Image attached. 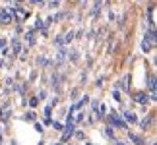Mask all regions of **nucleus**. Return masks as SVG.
Returning a JSON list of instances; mask_svg holds the SVG:
<instances>
[{"label":"nucleus","instance_id":"f257e3e1","mask_svg":"<svg viewBox=\"0 0 157 145\" xmlns=\"http://www.w3.org/2000/svg\"><path fill=\"white\" fill-rule=\"evenodd\" d=\"M12 21H14L12 8H0V25H10Z\"/></svg>","mask_w":157,"mask_h":145},{"label":"nucleus","instance_id":"f03ea898","mask_svg":"<svg viewBox=\"0 0 157 145\" xmlns=\"http://www.w3.org/2000/svg\"><path fill=\"white\" fill-rule=\"evenodd\" d=\"M132 99H134L136 102H140V105H147L149 97H147V93H144V91H138V93H134V95H132Z\"/></svg>","mask_w":157,"mask_h":145},{"label":"nucleus","instance_id":"7ed1b4c3","mask_svg":"<svg viewBox=\"0 0 157 145\" xmlns=\"http://www.w3.org/2000/svg\"><path fill=\"white\" fill-rule=\"evenodd\" d=\"M12 12H14V16H16L20 21H25V17H27V12H25V10H21V8H12Z\"/></svg>","mask_w":157,"mask_h":145},{"label":"nucleus","instance_id":"20e7f679","mask_svg":"<svg viewBox=\"0 0 157 145\" xmlns=\"http://www.w3.org/2000/svg\"><path fill=\"white\" fill-rule=\"evenodd\" d=\"M140 126H142V130L151 128V126H153V114H149V118H144L142 122H140Z\"/></svg>","mask_w":157,"mask_h":145},{"label":"nucleus","instance_id":"39448f33","mask_svg":"<svg viewBox=\"0 0 157 145\" xmlns=\"http://www.w3.org/2000/svg\"><path fill=\"white\" fill-rule=\"evenodd\" d=\"M146 85L149 87V93H151V95H155V91H157V89H155V77H153V76H149L147 80H146Z\"/></svg>","mask_w":157,"mask_h":145},{"label":"nucleus","instance_id":"423d86ee","mask_svg":"<svg viewBox=\"0 0 157 145\" xmlns=\"http://www.w3.org/2000/svg\"><path fill=\"white\" fill-rule=\"evenodd\" d=\"M12 46H14V48H12V52H14V54H21V43H20V39H14V41H12Z\"/></svg>","mask_w":157,"mask_h":145},{"label":"nucleus","instance_id":"0eeeda50","mask_svg":"<svg viewBox=\"0 0 157 145\" xmlns=\"http://www.w3.org/2000/svg\"><path fill=\"white\" fill-rule=\"evenodd\" d=\"M144 39H147L149 43H153V45H155V39H157V35H155V27H149V31L146 33V37H144Z\"/></svg>","mask_w":157,"mask_h":145},{"label":"nucleus","instance_id":"6e6552de","mask_svg":"<svg viewBox=\"0 0 157 145\" xmlns=\"http://www.w3.org/2000/svg\"><path fill=\"white\" fill-rule=\"evenodd\" d=\"M124 118H126V122L128 124H138V116L134 112H124Z\"/></svg>","mask_w":157,"mask_h":145},{"label":"nucleus","instance_id":"1a4fd4ad","mask_svg":"<svg viewBox=\"0 0 157 145\" xmlns=\"http://www.w3.org/2000/svg\"><path fill=\"white\" fill-rule=\"evenodd\" d=\"M153 46H155V45H153V43H149L147 39H144V41H142V50H144V52H151V50H153Z\"/></svg>","mask_w":157,"mask_h":145},{"label":"nucleus","instance_id":"9d476101","mask_svg":"<svg viewBox=\"0 0 157 145\" xmlns=\"http://www.w3.org/2000/svg\"><path fill=\"white\" fill-rule=\"evenodd\" d=\"M64 56H66V46H64V45H60V48H58V56H56V62H58V64H62Z\"/></svg>","mask_w":157,"mask_h":145},{"label":"nucleus","instance_id":"9b49d317","mask_svg":"<svg viewBox=\"0 0 157 145\" xmlns=\"http://www.w3.org/2000/svg\"><path fill=\"white\" fill-rule=\"evenodd\" d=\"M128 136H130V139H132V141H134L136 145H144V143H146V141H142V137H140V136H136V134H132V132H128Z\"/></svg>","mask_w":157,"mask_h":145},{"label":"nucleus","instance_id":"f8f14e48","mask_svg":"<svg viewBox=\"0 0 157 145\" xmlns=\"http://www.w3.org/2000/svg\"><path fill=\"white\" fill-rule=\"evenodd\" d=\"M25 41H27L29 45H33L35 43V31H27L25 33Z\"/></svg>","mask_w":157,"mask_h":145},{"label":"nucleus","instance_id":"ddd939ff","mask_svg":"<svg viewBox=\"0 0 157 145\" xmlns=\"http://www.w3.org/2000/svg\"><path fill=\"white\" fill-rule=\"evenodd\" d=\"M74 37H76V35H74V31H66V35H64V45L66 43H70V41H74Z\"/></svg>","mask_w":157,"mask_h":145},{"label":"nucleus","instance_id":"4468645a","mask_svg":"<svg viewBox=\"0 0 157 145\" xmlns=\"http://www.w3.org/2000/svg\"><path fill=\"white\" fill-rule=\"evenodd\" d=\"M87 102H89V97L86 95V97H83V99H82L80 102H78V105H74V108H82V106H86V105H87Z\"/></svg>","mask_w":157,"mask_h":145},{"label":"nucleus","instance_id":"2eb2a0df","mask_svg":"<svg viewBox=\"0 0 157 145\" xmlns=\"http://www.w3.org/2000/svg\"><path fill=\"white\" fill-rule=\"evenodd\" d=\"M37 105H39V97H31V99H29V106L35 108Z\"/></svg>","mask_w":157,"mask_h":145},{"label":"nucleus","instance_id":"dca6fc26","mask_svg":"<svg viewBox=\"0 0 157 145\" xmlns=\"http://www.w3.org/2000/svg\"><path fill=\"white\" fill-rule=\"evenodd\" d=\"M105 134L111 137V139H114V132H113V126H107V130H105Z\"/></svg>","mask_w":157,"mask_h":145},{"label":"nucleus","instance_id":"f3484780","mask_svg":"<svg viewBox=\"0 0 157 145\" xmlns=\"http://www.w3.org/2000/svg\"><path fill=\"white\" fill-rule=\"evenodd\" d=\"M52 128L60 132V130H62V128H64V124H60V122H56V120H52Z\"/></svg>","mask_w":157,"mask_h":145},{"label":"nucleus","instance_id":"a211bd4d","mask_svg":"<svg viewBox=\"0 0 157 145\" xmlns=\"http://www.w3.org/2000/svg\"><path fill=\"white\" fill-rule=\"evenodd\" d=\"M113 99L117 101V102H120V91H118V89H114V91H113Z\"/></svg>","mask_w":157,"mask_h":145},{"label":"nucleus","instance_id":"6ab92c4d","mask_svg":"<svg viewBox=\"0 0 157 145\" xmlns=\"http://www.w3.org/2000/svg\"><path fill=\"white\" fill-rule=\"evenodd\" d=\"M35 27H37V29H45V23H43V20H41V17L35 21Z\"/></svg>","mask_w":157,"mask_h":145},{"label":"nucleus","instance_id":"aec40b11","mask_svg":"<svg viewBox=\"0 0 157 145\" xmlns=\"http://www.w3.org/2000/svg\"><path fill=\"white\" fill-rule=\"evenodd\" d=\"M68 58L72 60V62H76V60H78V52H76V50H72V52L68 54Z\"/></svg>","mask_w":157,"mask_h":145},{"label":"nucleus","instance_id":"412c9836","mask_svg":"<svg viewBox=\"0 0 157 145\" xmlns=\"http://www.w3.org/2000/svg\"><path fill=\"white\" fill-rule=\"evenodd\" d=\"M124 89L130 91V76H126V80H124Z\"/></svg>","mask_w":157,"mask_h":145},{"label":"nucleus","instance_id":"4be33fe9","mask_svg":"<svg viewBox=\"0 0 157 145\" xmlns=\"http://www.w3.org/2000/svg\"><path fill=\"white\" fill-rule=\"evenodd\" d=\"M72 136H76V139H83V137H86L83 132H76V134H72Z\"/></svg>","mask_w":157,"mask_h":145},{"label":"nucleus","instance_id":"5701e85b","mask_svg":"<svg viewBox=\"0 0 157 145\" xmlns=\"http://www.w3.org/2000/svg\"><path fill=\"white\" fill-rule=\"evenodd\" d=\"M54 43H56L58 46H60V45H64V39H62V35H58V37L54 39Z\"/></svg>","mask_w":157,"mask_h":145},{"label":"nucleus","instance_id":"b1692460","mask_svg":"<svg viewBox=\"0 0 157 145\" xmlns=\"http://www.w3.org/2000/svg\"><path fill=\"white\" fill-rule=\"evenodd\" d=\"M35 118V112H27L25 116H23V120H33Z\"/></svg>","mask_w":157,"mask_h":145},{"label":"nucleus","instance_id":"393cba45","mask_svg":"<svg viewBox=\"0 0 157 145\" xmlns=\"http://www.w3.org/2000/svg\"><path fill=\"white\" fill-rule=\"evenodd\" d=\"M35 130H37V132H39V134H43V126H41L39 122H35Z\"/></svg>","mask_w":157,"mask_h":145},{"label":"nucleus","instance_id":"a878e982","mask_svg":"<svg viewBox=\"0 0 157 145\" xmlns=\"http://www.w3.org/2000/svg\"><path fill=\"white\" fill-rule=\"evenodd\" d=\"M51 112H52V106L49 105V106H47V108H45V116H51Z\"/></svg>","mask_w":157,"mask_h":145},{"label":"nucleus","instance_id":"bb28decb","mask_svg":"<svg viewBox=\"0 0 157 145\" xmlns=\"http://www.w3.org/2000/svg\"><path fill=\"white\" fill-rule=\"evenodd\" d=\"M31 2H33V4H41V2H43V0H31Z\"/></svg>","mask_w":157,"mask_h":145},{"label":"nucleus","instance_id":"cd10ccee","mask_svg":"<svg viewBox=\"0 0 157 145\" xmlns=\"http://www.w3.org/2000/svg\"><path fill=\"white\" fill-rule=\"evenodd\" d=\"M117 145H122V143H117Z\"/></svg>","mask_w":157,"mask_h":145},{"label":"nucleus","instance_id":"c85d7f7f","mask_svg":"<svg viewBox=\"0 0 157 145\" xmlns=\"http://www.w3.org/2000/svg\"><path fill=\"white\" fill-rule=\"evenodd\" d=\"M87 145H91V143H87Z\"/></svg>","mask_w":157,"mask_h":145}]
</instances>
